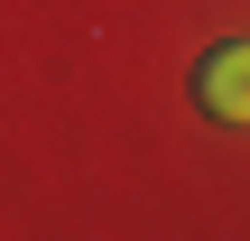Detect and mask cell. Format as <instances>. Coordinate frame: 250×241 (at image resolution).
Listing matches in <instances>:
<instances>
[{
  "label": "cell",
  "mask_w": 250,
  "mask_h": 241,
  "mask_svg": "<svg viewBox=\"0 0 250 241\" xmlns=\"http://www.w3.org/2000/svg\"><path fill=\"white\" fill-rule=\"evenodd\" d=\"M195 102H204L213 121H232V130H250V37H232V46H213V56L195 65Z\"/></svg>",
  "instance_id": "1"
}]
</instances>
